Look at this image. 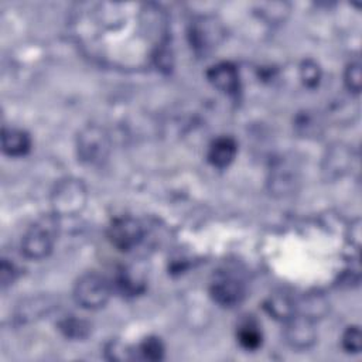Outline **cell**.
Returning <instances> with one entry per match:
<instances>
[{
    "instance_id": "obj_1",
    "label": "cell",
    "mask_w": 362,
    "mask_h": 362,
    "mask_svg": "<svg viewBox=\"0 0 362 362\" xmlns=\"http://www.w3.org/2000/svg\"><path fill=\"white\" fill-rule=\"evenodd\" d=\"M58 216L51 212L37 218L25 230L21 240V250L28 259L47 257L57 242L58 236Z\"/></svg>"
},
{
    "instance_id": "obj_2",
    "label": "cell",
    "mask_w": 362,
    "mask_h": 362,
    "mask_svg": "<svg viewBox=\"0 0 362 362\" xmlns=\"http://www.w3.org/2000/svg\"><path fill=\"white\" fill-rule=\"evenodd\" d=\"M88 201L85 184L74 177L59 180L51 192L52 212L59 216H75L82 212Z\"/></svg>"
},
{
    "instance_id": "obj_3",
    "label": "cell",
    "mask_w": 362,
    "mask_h": 362,
    "mask_svg": "<svg viewBox=\"0 0 362 362\" xmlns=\"http://www.w3.org/2000/svg\"><path fill=\"white\" fill-rule=\"evenodd\" d=\"M110 146L109 133L99 124L85 126L76 137L78 157L88 165H99L106 161Z\"/></svg>"
},
{
    "instance_id": "obj_4",
    "label": "cell",
    "mask_w": 362,
    "mask_h": 362,
    "mask_svg": "<svg viewBox=\"0 0 362 362\" xmlns=\"http://www.w3.org/2000/svg\"><path fill=\"white\" fill-rule=\"evenodd\" d=\"M112 294L110 283L98 273L82 274L74 286L75 301L86 310H98L103 307Z\"/></svg>"
},
{
    "instance_id": "obj_5",
    "label": "cell",
    "mask_w": 362,
    "mask_h": 362,
    "mask_svg": "<svg viewBox=\"0 0 362 362\" xmlns=\"http://www.w3.org/2000/svg\"><path fill=\"white\" fill-rule=\"evenodd\" d=\"M188 37L195 52L205 54L214 49L222 41L223 27L216 18L202 16L189 24Z\"/></svg>"
},
{
    "instance_id": "obj_6",
    "label": "cell",
    "mask_w": 362,
    "mask_h": 362,
    "mask_svg": "<svg viewBox=\"0 0 362 362\" xmlns=\"http://www.w3.org/2000/svg\"><path fill=\"white\" fill-rule=\"evenodd\" d=\"M141 223L130 216L116 218L107 228V238L110 243L122 252L134 249L143 240Z\"/></svg>"
},
{
    "instance_id": "obj_7",
    "label": "cell",
    "mask_w": 362,
    "mask_h": 362,
    "mask_svg": "<svg viewBox=\"0 0 362 362\" xmlns=\"http://www.w3.org/2000/svg\"><path fill=\"white\" fill-rule=\"evenodd\" d=\"M211 297L222 307H235L245 298V284L230 273H218L209 286Z\"/></svg>"
},
{
    "instance_id": "obj_8",
    "label": "cell",
    "mask_w": 362,
    "mask_h": 362,
    "mask_svg": "<svg viewBox=\"0 0 362 362\" xmlns=\"http://www.w3.org/2000/svg\"><path fill=\"white\" fill-rule=\"evenodd\" d=\"M284 322L286 328L283 335L290 346L296 349H308L315 344L317 331L313 320L296 313Z\"/></svg>"
},
{
    "instance_id": "obj_9",
    "label": "cell",
    "mask_w": 362,
    "mask_h": 362,
    "mask_svg": "<svg viewBox=\"0 0 362 362\" xmlns=\"http://www.w3.org/2000/svg\"><path fill=\"white\" fill-rule=\"evenodd\" d=\"M206 76L209 82L228 95H238L240 90V79L238 68L230 62H219L212 65Z\"/></svg>"
},
{
    "instance_id": "obj_10",
    "label": "cell",
    "mask_w": 362,
    "mask_h": 362,
    "mask_svg": "<svg viewBox=\"0 0 362 362\" xmlns=\"http://www.w3.org/2000/svg\"><path fill=\"white\" fill-rule=\"evenodd\" d=\"M297 182V170L288 160H277L270 171V189L274 194L286 195L293 192Z\"/></svg>"
},
{
    "instance_id": "obj_11",
    "label": "cell",
    "mask_w": 362,
    "mask_h": 362,
    "mask_svg": "<svg viewBox=\"0 0 362 362\" xmlns=\"http://www.w3.org/2000/svg\"><path fill=\"white\" fill-rule=\"evenodd\" d=\"M238 153L236 141L229 136H219L208 147V160L214 167H228Z\"/></svg>"
},
{
    "instance_id": "obj_12",
    "label": "cell",
    "mask_w": 362,
    "mask_h": 362,
    "mask_svg": "<svg viewBox=\"0 0 362 362\" xmlns=\"http://www.w3.org/2000/svg\"><path fill=\"white\" fill-rule=\"evenodd\" d=\"M351 153L342 144H334L327 151V157L324 158V173L328 178H338L341 177L351 164Z\"/></svg>"
},
{
    "instance_id": "obj_13",
    "label": "cell",
    "mask_w": 362,
    "mask_h": 362,
    "mask_svg": "<svg viewBox=\"0 0 362 362\" xmlns=\"http://www.w3.org/2000/svg\"><path fill=\"white\" fill-rule=\"evenodd\" d=\"M1 147H3V151L8 156H13V157L24 156L31 147V139L28 133L21 129H14V127L3 129Z\"/></svg>"
},
{
    "instance_id": "obj_14",
    "label": "cell",
    "mask_w": 362,
    "mask_h": 362,
    "mask_svg": "<svg viewBox=\"0 0 362 362\" xmlns=\"http://www.w3.org/2000/svg\"><path fill=\"white\" fill-rule=\"evenodd\" d=\"M115 287L124 296H136L140 294L144 287V276L134 267H123L119 270L115 279Z\"/></svg>"
},
{
    "instance_id": "obj_15",
    "label": "cell",
    "mask_w": 362,
    "mask_h": 362,
    "mask_svg": "<svg viewBox=\"0 0 362 362\" xmlns=\"http://www.w3.org/2000/svg\"><path fill=\"white\" fill-rule=\"evenodd\" d=\"M264 310L276 320L287 321L296 311V301L286 293H274L264 301Z\"/></svg>"
},
{
    "instance_id": "obj_16",
    "label": "cell",
    "mask_w": 362,
    "mask_h": 362,
    "mask_svg": "<svg viewBox=\"0 0 362 362\" xmlns=\"http://www.w3.org/2000/svg\"><path fill=\"white\" fill-rule=\"evenodd\" d=\"M61 334L69 339H83L90 334V324L75 315H66L57 324Z\"/></svg>"
},
{
    "instance_id": "obj_17",
    "label": "cell",
    "mask_w": 362,
    "mask_h": 362,
    "mask_svg": "<svg viewBox=\"0 0 362 362\" xmlns=\"http://www.w3.org/2000/svg\"><path fill=\"white\" fill-rule=\"evenodd\" d=\"M236 337L239 344L247 351H255L262 345V331L253 320L243 321L238 327Z\"/></svg>"
},
{
    "instance_id": "obj_18",
    "label": "cell",
    "mask_w": 362,
    "mask_h": 362,
    "mask_svg": "<svg viewBox=\"0 0 362 362\" xmlns=\"http://www.w3.org/2000/svg\"><path fill=\"white\" fill-rule=\"evenodd\" d=\"M296 311L298 314L315 321V318L322 317L328 311V303L324 297L318 294H310L304 297L298 304H296Z\"/></svg>"
},
{
    "instance_id": "obj_19",
    "label": "cell",
    "mask_w": 362,
    "mask_h": 362,
    "mask_svg": "<svg viewBox=\"0 0 362 362\" xmlns=\"http://www.w3.org/2000/svg\"><path fill=\"white\" fill-rule=\"evenodd\" d=\"M136 358L144 361H160L164 356V345L157 337L144 338L136 348Z\"/></svg>"
},
{
    "instance_id": "obj_20",
    "label": "cell",
    "mask_w": 362,
    "mask_h": 362,
    "mask_svg": "<svg viewBox=\"0 0 362 362\" xmlns=\"http://www.w3.org/2000/svg\"><path fill=\"white\" fill-rule=\"evenodd\" d=\"M48 308H51V301L48 298L45 297L31 298L28 303H24L20 305L17 318L20 321H31L34 318H38L44 313H47Z\"/></svg>"
},
{
    "instance_id": "obj_21",
    "label": "cell",
    "mask_w": 362,
    "mask_h": 362,
    "mask_svg": "<svg viewBox=\"0 0 362 362\" xmlns=\"http://www.w3.org/2000/svg\"><path fill=\"white\" fill-rule=\"evenodd\" d=\"M105 354L110 361H130L136 358V352L119 339H112L105 348Z\"/></svg>"
},
{
    "instance_id": "obj_22",
    "label": "cell",
    "mask_w": 362,
    "mask_h": 362,
    "mask_svg": "<svg viewBox=\"0 0 362 362\" xmlns=\"http://www.w3.org/2000/svg\"><path fill=\"white\" fill-rule=\"evenodd\" d=\"M344 78H345L346 88L354 93H359L361 85H362V74H361V62L358 59L351 61L346 65Z\"/></svg>"
},
{
    "instance_id": "obj_23",
    "label": "cell",
    "mask_w": 362,
    "mask_h": 362,
    "mask_svg": "<svg viewBox=\"0 0 362 362\" xmlns=\"http://www.w3.org/2000/svg\"><path fill=\"white\" fill-rule=\"evenodd\" d=\"M342 348L349 352V354H358L362 346V337H361V329L356 325L348 327L341 338Z\"/></svg>"
},
{
    "instance_id": "obj_24",
    "label": "cell",
    "mask_w": 362,
    "mask_h": 362,
    "mask_svg": "<svg viewBox=\"0 0 362 362\" xmlns=\"http://www.w3.org/2000/svg\"><path fill=\"white\" fill-rule=\"evenodd\" d=\"M300 76H301V81L304 85H307L308 88H314L320 82L321 69L317 62H314L313 59H307L301 64Z\"/></svg>"
},
{
    "instance_id": "obj_25",
    "label": "cell",
    "mask_w": 362,
    "mask_h": 362,
    "mask_svg": "<svg viewBox=\"0 0 362 362\" xmlns=\"http://www.w3.org/2000/svg\"><path fill=\"white\" fill-rule=\"evenodd\" d=\"M16 276V269L13 266V263H8L6 259H3L1 264H0V281H1V287L4 288L6 286H8Z\"/></svg>"
},
{
    "instance_id": "obj_26",
    "label": "cell",
    "mask_w": 362,
    "mask_h": 362,
    "mask_svg": "<svg viewBox=\"0 0 362 362\" xmlns=\"http://www.w3.org/2000/svg\"><path fill=\"white\" fill-rule=\"evenodd\" d=\"M349 236H351V243L355 247H359L361 245V221L355 219L351 223V229H349Z\"/></svg>"
}]
</instances>
